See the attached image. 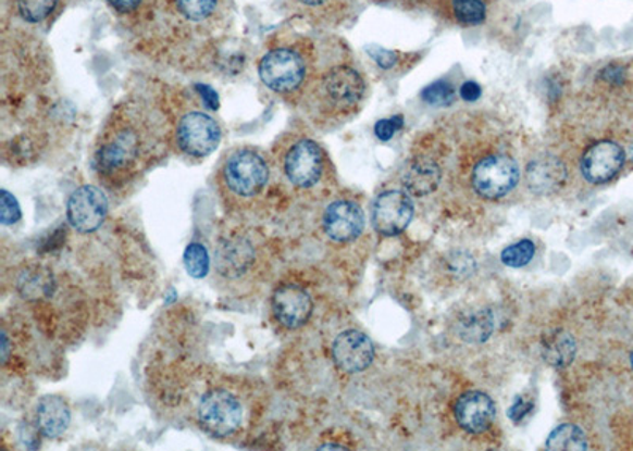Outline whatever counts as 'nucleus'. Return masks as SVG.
<instances>
[{"label":"nucleus","mask_w":633,"mask_h":451,"mask_svg":"<svg viewBox=\"0 0 633 451\" xmlns=\"http://www.w3.org/2000/svg\"><path fill=\"white\" fill-rule=\"evenodd\" d=\"M172 148L165 109L142 97H128L111 110L97 135L92 170L108 189H125L162 162Z\"/></svg>","instance_id":"1"},{"label":"nucleus","mask_w":633,"mask_h":451,"mask_svg":"<svg viewBox=\"0 0 633 451\" xmlns=\"http://www.w3.org/2000/svg\"><path fill=\"white\" fill-rule=\"evenodd\" d=\"M232 18L229 0H156L154 13L148 26L138 34L146 47L176 58L177 51L203 50L222 36Z\"/></svg>","instance_id":"2"},{"label":"nucleus","mask_w":633,"mask_h":451,"mask_svg":"<svg viewBox=\"0 0 633 451\" xmlns=\"http://www.w3.org/2000/svg\"><path fill=\"white\" fill-rule=\"evenodd\" d=\"M274 179L270 152L252 145L233 146L224 152L214 173L219 199L238 216L257 213L263 206Z\"/></svg>","instance_id":"3"},{"label":"nucleus","mask_w":633,"mask_h":451,"mask_svg":"<svg viewBox=\"0 0 633 451\" xmlns=\"http://www.w3.org/2000/svg\"><path fill=\"white\" fill-rule=\"evenodd\" d=\"M315 54L311 41L277 34L257 62L264 88L290 103H298L314 75Z\"/></svg>","instance_id":"4"},{"label":"nucleus","mask_w":633,"mask_h":451,"mask_svg":"<svg viewBox=\"0 0 633 451\" xmlns=\"http://www.w3.org/2000/svg\"><path fill=\"white\" fill-rule=\"evenodd\" d=\"M264 239L249 228H232L219 238L214 251V276L228 291H249L263 280L268 268Z\"/></svg>","instance_id":"5"},{"label":"nucleus","mask_w":633,"mask_h":451,"mask_svg":"<svg viewBox=\"0 0 633 451\" xmlns=\"http://www.w3.org/2000/svg\"><path fill=\"white\" fill-rule=\"evenodd\" d=\"M179 90L170 97L165 107L172 124L173 146L189 161L200 162L210 158L222 141V127L212 114L204 110L207 103Z\"/></svg>","instance_id":"6"},{"label":"nucleus","mask_w":633,"mask_h":451,"mask_svg":"<svg viewBox=\"0 0 633 451\" xmlns=\"http://www.w3.org/2000/svg\"><path fill=\"white\" fill-rule=\"evenodd\" d=\"M270 154L276 179L294 192H312L325 179L328 170L325 151L308 135L298 131L281 135Z\"/></svg>","instance_id":"7"},{"label":"nucleus","mask_w":633,"mask_h":451,"mask_svg":"<svg viewBox=\"0 0 633 451\" xmlns=\"http://www.w3.org/2000/svg\"><path fill=\"white\" fill-rule=\"evenodd\" d=\"M252 418V405L238 384L215 381L203 391L195 405V422L214 439L239 436Z\"/></svg>","instance_id":"8"},{"label":"nucleus","mask_w":633,"mask_h":451,"mask_svg":"<svg viewBox=\"0 0 633 451\" xmlns=\"http://www.w3.org/2000/svg\"><path fill=\"white\" fill-rule=\"evenodd\" d=\"M367 92L363 76L349 64H333L311 78L301 99L309 111L314 113L347 114L357 109Z\"/></svg>","instance_id":"9"},{"label":"nucleus","mask_w":633,"mask_h":451,"mask_svg":"<svg viewBox=\"0 0 633 451\" xmlns=\"http://www.w3.org/2000/svg\"><path fill=\"white\" fill-rule=\"evenodd\" d=\"M520 180V168L509 155H489L475 166L472 184L483 199L496 200L511 192Z\"/></svg>","instance_id":"10"},{"label":"nucleus","mask_w":633,"mask_h":451,"mask_svg":"<svg viewBox=\"0 0 633 451\" xmlns=\"http://www.w3.org/2000/svg\"><path fill=\"white\" fill-rule=\"evenodd\" d=\"M108 216V199L100 187L85 184L67 201L69 224L79 234H94Z\"/></svg>","instance_id":"11"},{"label":"nucleus","mask_w":633,"mask_h":451,"mask_svg":"<svg viewBox=\"0 0 633 451\" xmlns=\"http://www.w3.org/2000/svg\"><path fill=\"white\" fill-rule=\"evenodd\" d=\"M413 217V204L402 190H387L381 193L372 206V224L384 236L402 234Z\"/></svg>","instance_id":"12"},{"label":"nucleus","mask_w":633,"mask_h":451,"mask_svg":"<svg viewBox=\"0 0 633 451\" xmlns=\"http://www.w3.org/2000/svg\"><path fill=\"white\" fill-rule=\"evenodd\" d=\"M271 311L277 324L287 329H298L308 324L314 311L311 295L295 284H285L271 298Z\"/></svg>","instance_id":"13"},{"label":"nucleus","mask_w":633,"mask_h":451,"mask_svg":"<svg viewBox=\"0 0 633 451\" xmlns=\"http://www.w3.org/2000/svg\"><path fill=\"white\" fill-rule=\"evenodd\" d=\"M333 360L344 373H363L374 361V343L364 333L347 329L340 333L332 347Z\"/></svg>","instance_id":"14"},{"label":"nucleus","mask_w":633,"mask_h":451,"mask_svg":"<svg viewBox=\"0 0 633 451\" xmlns=\"http://www.w3.org/2000/svg\"><path fill=\"white\" fill-rule=\"evenodd\" d=\"M364 228V214L360 204L352 200H336L323 214V230L339 245L352 242Z\"/></svg>","instance_id":"15"},{"label":"nucleus","mask_w":633,"mask_h":451,"mask_svg":"<svg viewBox=\"0 0 633 451\" xmlns=\"http://www.w3.org/2000/svg\"><path fill=\"white\" fill-rule=\"evenodd\" d=\"M625 162V152L616 141L604 140L591 146L581 161V173L591 184H605L615 178Z\"/></svg>","instance_id":"16"},{"label":"nucleus","mask_w":633,"mask_h":451,"mask_svg":"<svg viewBox=\"0 0 633 451\" xmlns=\"http://www.w3.org/2000/svg\"><path fill=\"white\" fill-rule=\"evenodd\" d=\"M455 416L464 431L485 433L496 418V404L488 394L482 391H468L458 399Z\"/></svg>","instance_id":"17"},{"label":"nucleus","mask_w":633,"mask_h":451,"mask_svg":"<svg viewBox=\"0 0 633 451\" xmlns=\"http://www.w3.org/2000/svg\"><path fill=\"white\" fill-rule=\"evenodd\" d=\"M567 179L566 165L555 155H541L528 165L529 189L538 196L558 192Z\"/></svg>","instance_id":"18"},{"label":"nucleus","mask_w":633,"mask_h":451,"mask_svg":"<svg viewBox=\"0 0 633 451\" xmlns=\"http://www.w3.org/2000/svg\"><path fill=\"white\" fill-rule=\"evenodd\" d=\"M37 428L47 439H58L67 431L72 422L71 405L59 394H47L38 401Z\"/></svg>","instance_id":"19"},{"label":"nucleus","mask_w":633,"mask_h":451,"mask_svg":"<svg viewBox=\"0 0 633 451\" xmlns=\"http://www.w3.org/2000/svg\"><path fill=\"white\" fill-rule=\"evenodd\" d=\"M110 12L134 34H140L154 13L156 0H105Z\"/></svg>","instance_id":"20"},{"label":"nucleus","mask_w":633,"mask_h":451,"mask_svg":"<svg viewBox=\"0 0 633 451\" xmlns=\"http://www.w3.org/2000/svg\"><path fill=\"white\" fill-rule=\"evenodd\" d=\"M402 183L412 196L424 197L433 193L440 183L439 166L430 159H419L407 165Z\"/></svg>","instance_id":"21"},{"label":"nucleus","mask_w":633,"mask_h":451,"mask_svg":"<svg viewBox=\"0 0 633 451\" xmlns=\"http://www.w3.org/2000/svg\"><path fill=\"white\" fill-rule=\"evenodd\" d=\"M575 339L563 329L546 333L545 338L542 339V356L549 366H569L575 359Z\"/></svg>","instance_id":"22"},{"label":"nucleus","mask_w":633,"mask_h":451,"mask_svg":"<svg viewBox=\"0 0 633 451\" xmlns=\"http://www.w3.org/2000/svg\"><path fill=\"white\" fill-rule=\"evenodd\" d=\"M62 0H13V10L24 24L41 26L61 9Z\"/></svg>","instance_id":"23"},{"label":"nucleus","mask_w":633,"mask_h":451,"mask_svg":"<svg viewBox=\"0 0 633 451\" xmlns=\"http://www.w3.org/2000/svg\"><path fill=\"white\" fill-rule=\"evenodd\" d=\"M546 447L556 451H583L587 449V439L579 426L562 425L549 434Z\"/></svg>","instance_id":"24"},{"label":"nucleus","mask_w":633,"mask_h":451,"mask_svg":"<svg viewBox=\"0 0 633 451\" xmlns=\"http://www.w3.org/2000/svg\"><path fill=\"white\" fill-rule=\"evenodd\" d=\"M462 338L471 342H485L493 331V318L488 312H475L469 317L462 318L459 325Z\"/></svg>","instance_id":"25"},{"label":"nucleus","mask_w":633,"mask_h":451,"mask_svg":"<svg viewBox=\"0 0 633 451\" xmlns=\"http://www.w3.org/2000/svg\"><path fill=\"white\" fill-rule=\"evenodd\" d=\"M184 266H186L190 277L203 279L211 266L207 248L198 242L187 246L186 253H184Z\"/></svg>","instance_id":"26"},{"label":"nucleus","mask_w":633,"mask_h":451,"mask_svg":"<svg viewBox=\"0 0 633 451\" xmlns=\"http://www.w3.org/2000/svg\"><path fill=\"white\" fill-rule=\"evenodd\" d=\"M534 255V242L529 241V239H521L517 245H511L510 248L504 249L500 260H502L504 265L510 266V268H523Z\"/></svg>","instance_id":"27"},{"label":"nucleus","mask_w":633,"mask_h":451,"mask_svg":"<svg viewBox=\"0 0 633 451\" xmlns=\"http://www.w3.org/2000/svg\"><path fill=\"white\" fill-rule=\"evenodd\" d=\"M454 12L459 23L469 26L486 20V7L482 0H454Z\"/></svg>","instance_id":"28"},{"label":"nucleus","mask_w":633,"mask_h":451,"mask_svg":"<svg viewBox=\"0 0 633 451\" xmlns=\"http://www.w3.org/2000/svg\"><path fill=\"white\" fill-rule=\"evenodd\" d=\"M455 88L451 83L439 79L422 90V99L427 105L447 107L455 102Z\"/></svg>","instance_id":"29"},{"label":"nucleus","mask_w":633,"mask_h":451,"mask_svg":"<svg viewBox=\"0 0 633 451\" xmlns=\"http://www.w3.org/2000/svg\"><path fill=\"white\" fill-rule=\"evenodd\" d=\"M335 0H288L297 15L315 16L325 12Z\"/></svg>","instance_id":"30"},{"label":"nucleus","mask_w":633,"mask_h":451,"mask_svg":"<svg viewBox=\"0 0 633 451\" xmlns=\"http://www.w3.org/2000/svg\"><path fill=\"white\" fill-rule=\"evenodd\" d=\"M0 204H2V225H13L21 218V210L18 201L12 193L2 190V196H0Z\"/></svg>","instance_id":"31"},{"label":"nucleus","mask_w":633,"mask_h":451,"mask_svg":"<svg viewBox=\"0 0 633 451\" xmlns=\"http://www.w3.org/2000/svg\"><path fill=\"white\" fill-rule=\"evenodd\" d=\"M402 126H405V120H402V116H399L398 114V116L389 117V120L378 121V123L375 124L374 134L378 140L389 141L396 131L401 130Z\"/></svg>","instance_id":"32"},{"label":"nucleus","mask_w":633,"mask_h":451,"mask_svg":"<svg viewBox=\"0 0 633 451\" xmlns=\"http://www.w3.org/2000/svg\"><path fill=\"white\" fill-rule=\"evenodd\" d=\"M368 54L377 62L378 67L385 68V71L392 68L396 64V59H398L393 51L385 50V48L377 47V45L368 47Z\"/></svg>","instance_id":"33"},{"label":"nucleus","mask_w":633,"mask_h":451,"mask_svg":"<svg viewBox=\"0 0 633 451\" xmlns=\"http://www.w3.org/2000/svg\"><path fill=\"white\" fill-rule=\"evenodd\" d=\"M600 76L610 85H621L625 79V68L622 65L610 64L600 72Z\"/></svg>","instance_id":"34"},{"label":"nucleus","mask_w":633,"mask_h":451,"mask_svg":"<svg viewBox=\"0 0 633 451\" xmlns=\"http://www.w3.org/2000/svg\"><path fill=\"white\" fill-rule=\"evenodd\" d=\"M532 408H534L532 402L524 401L523 398H517L509 409V416L513 422H520V419L526 418L531 414Z\"/></svg>","instance_id":"35"},{"label":"nucleus","mask_w":633,"mask_h":451,"mask_svg":"<svg viewBox=\"0 0 633 451\" xmlns=\"http://www.w3.org/2000/svg\"><path fill=\"white\" fill-rule=\"evenodd\" d=\"M459 96H461L462 100L466 102H475L482 97V88L474 82L464 83L459 89Z\"/></svg>","instance_id":"36"},{"label":"nucleus","mask_w":633,"mask_h":451,"mask_svg":"<svg viewBox=\"0 0 633 451\" xmlns=\"http://www.w3.org/2000/svg\"><path fill=\"white\" fill-rule=\"evenodd\" d=\"M629 154H631V159H632V162H633V141H632V145H631V149H629Z\"/></svg>","instance_id":"37"},{"label":"nucleus","mask_w":633,"mask_h":451,"mask_svg":"<svg viewBox=\"0 0 633 451\" xmlns=\"http://www.w3.org/2000/svg\"><path fill=\"white\" fill-rule=\"evenodd\" d=\"M631 364H632V369H633V352H632V355H631Z\"/></svg>","instance_id":"38"}]
</instances>
